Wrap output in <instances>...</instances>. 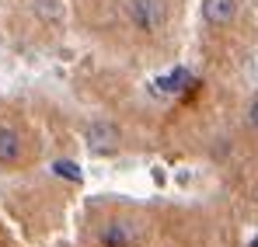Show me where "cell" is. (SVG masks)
I'll list each match as a JSON object with an SVG mask.
<instances>
[{"label": "cell", "mask_w": 258, "mask_h": 247, "mask_svg": "<svg viewBox=\"0 0 258 247\" xmlns=\"http://www.w3.org/2000/svg\"><path fill=\"white\" fill-rule=\"evenodd\" d=\"M248 247H258V237H251V244H248Z\"/></svg>", "instance_id": "30bf717a"}, {"label": "cell", "mask_w": 258, "mask_h": 247, "mask_svg": "<svg viewBox=\"0 0 258 247\" xmlns=\"http://www.w3.org/2000/svg\"><path fill=\"white\" fill-rule=\"evenodd\" d=\"M129 18L140 32H161L168 21V4L164 0H129Z\"/></svg>", "instance_id": "6da1fadb"}, {"label": "cell", "mask_w": 258, "mask_h": 247, "mask_svg": "<svg viewBox=\"0 0 258 247\" xmlns=\"http://www.w3.org/2000/svg\"><path fill=\"white\" fill-rule=\"evenodd\" d=\"M35 14L45 25H59L67 18V7H63V0H35Z\"/></svg>", "instance_id": "5b68a950"}, {"label": "cell", "mask_w": 258, "mask_h": 247, "mask_svg": "<svg viewBox=\"0 0 258 247\" xmlns=\"http://www.w3.org/2000/svg\"><path fill=\"white\" fill-rule=\"evenodd\" d=\"M105 244H108V247H115V244H126V233H122L119 226H112V230L105 233Z\"/></svg>", "instance_id": "ba28073f"}, {"label": "cell", "mask_w": 258, "mask_h": 247, "mask_svg": "<svg viewBox=\"0 0 258 247\" xmlns=\"http://www.w3.org/2000/svg\"><path fill=\"white\" fill-rule=\"evenodd\" d=\"M52 171H56L59 178H70V181H81V171H77V164H74V160H56V164H52Z\"/></svg>", "instance_id": "52a82bcc"}, {"label": "cell", "mask_w": 258, "mask_h": 247, "mask_svg": "<svg viewBox=\"0 0 258 247\" xmlns=\"http://www.w3.org/2000/svg\"><path fill=\"white\" fill-rule=\"evenodd\" d=\"M18 157H21V139H18V132L7 129V125H0V164H14Z\"/></svg>", "instance_id": "277c9868"}, {"label": "cell", "mask_w": 258, "mask_h": 247, "mask_svg": "<svg viewBox=\"0 0 258 247\" xmlns=\"http://www.w3.org/2000/svg\"><path fill=\"white\" fill-rule=\"evenodd\" d=\"M237 14V4L234 0H203V18L210 25H230Z\"/></svg>", "instance_id": "3957f363"}, {"label": "cell", "mask_w": 258, "mask_h": 247, "mask_svg": "<svg viewBox=\"0 0 258 247\" xmlns=\"http://www.w3.org/2000/svg\"><path fill=\"white\" fill-rule=\"evenodd\" d=\"M119 125L115 122H91L87 125V150L91 153H115L119 150Z\"/></svg>", "instance_id": "7a4b0ae2"}, {"label": "cell", "mask_w": 258, "mask_h": 247, "mask_svg": "<svg viewBox=\"0 0 258 247\" xmlns=\"http://www.w3.org/2000/svg\"><path fill=\"white\" fill-rule=\"evenodd\" d=\"M248 122H251V125L258 129V98L251 101V108H248Z\"/></svg>", "instance_id": "9c48e42d"}, {"label": "cell", "mask_w": 258, "mask_h": 247, "mask_svg": "<svg viewBox=\"0 0 258 247\" xmlns=\"http://www.w3.org/2000/svg\"><path fill=\"white\" fill-rule=\"evenodd\" d=\"M164 91H181V87H188V84H196L192 77H188V70H174L171 77H164Z\"/></svg>", "instance_id": "8992f818"}]
</instances>
